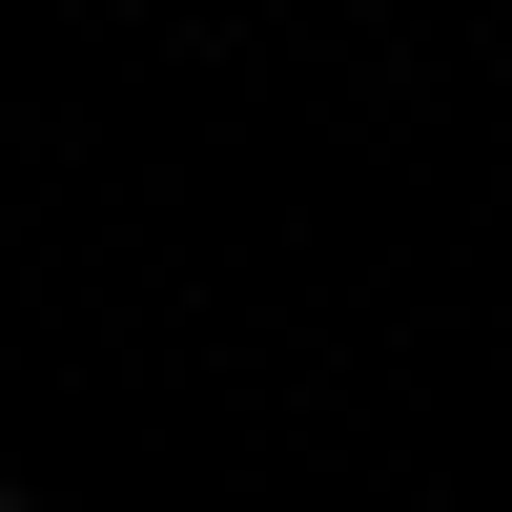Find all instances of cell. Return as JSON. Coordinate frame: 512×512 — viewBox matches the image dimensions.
<instances>
[{"label": "cell", "mask_w": 512, "mask_h": 512, "mask_svg": "<svg viewBox=\"0 0 512 512\" xmlns=\"http://www.w3.org/2000/svg\"><path fill=\"white\" fill-rule=\"evenodd\" d=\"M0 512H41V492H21V472H0Z\"/></svg>", "instance_id": "6da1fadb"}]
</instances>
